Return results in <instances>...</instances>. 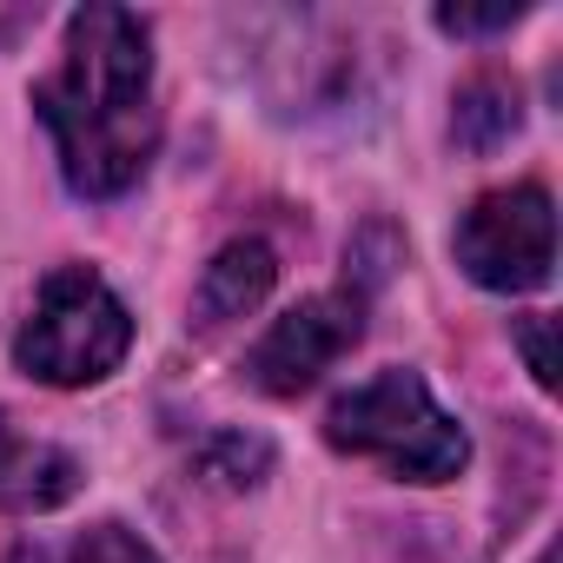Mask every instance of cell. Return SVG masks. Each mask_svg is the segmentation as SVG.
I'll return each mask as SVG.
<instances>
[{"mask_svg": "<svg viewBox=\"0 0 563 563\" xmlns=\"http://www.w3.org/2000/svg\"><path fill=\"white\" fill-rule=\"evenodd\" d=\"M272 278H278L272 245L232 239V245L206 265V278H199V325H232V319H245V312L272 292Z\"/></svg>", "mask_w": 563, "mask_h": 563, "instance_id": "obj_6", "label": "cell"}, {"mask_svg": "<svg viewBox=\"0 0 563 563\" xmlns=\"http://www.w3.org/2000/svg\"><path fill=\"white\" fill-rule=\"evenodd\" d=\"M517 345H523V358H530V378L550 391V385H556V365H550V319H543V312L517 319Z\"/></svg>", "mask_w": 563, "mask_h": 563, "instance_id": "obj_11", "label": "cell"}, {"mask_svg": "<svg viewBox=\"0 0 563 563\" xmlns=\"http://www.w3.org/2000/svg\"><path fill=\"white\" fill-rule=\"evenodd\" d=\"M537 563H556V556H550V550H543V556H537Z\"/></svg>", "mask_w": 563, "mask_h": 563, "instance_id": "obj_13", "label": "cell"}, {"mask_svg": "<svg viewBox=\"0 0 563 563\" xmlns=\"http://www.w3.org/2000/svg\"><path fill=\"white\" fill-rule=\"evenodd\" d=\"M517 87H504V80H471L464 93H457V113H451V133H457V146H471V153H490L497 140H510L517 133Z\"/></svg>", "mask_w": 563, "mask_h": 563, "instance_id": "obj_9", "label": "cell"}, {"mask_svg": "<svg viewBox=\"0 0 563 563\" xmlns=\"http://www.w3.org/2000/svg\"><path fill=\"white\" fill-rule=\"evenodd\" d=\"M325 438L339 451H358V457L391 464L411 484H444L471 457L464 431L438 411V398L424 391L418 372H378L358 391H345L332 405V418H325Z\"/></svg>", "mask_w": 563, "mask_h": 563, "instance_id": "obj_2", "label": "cell"}, {"mask_svg": "<svg viewBox=\"0 0 563 563\" xmlns=\"http://www.w3.org/2000/svg\"><path fill=\"white\" fill-rule=\"evenodd\" d=\"M358 339H365V292H319V299L292 306L286 319H278V325L252 345L245 372H252V385L272 391V398H299V391L319 385Z\"/></svg>", "mask_w": 563, "mask_h": 563, "instance_id": "obj_5", "label": "cell"}, {"mask_svg": "<svg viewBox=\"0 0 563 563\" xmlns=\"http://www.w3.org/2000/svg\"><path fill=\"white\" fill-rule=\"evenodd\" d=\"M8 444H14V438H8V424H0V451H8Z\"/></svg>", "mask_w": 563, "mask_h": 563, "instance_id": "obj_12", "label": "cell"}, {"mask_svg": "<svg viewBox=\"0 0 563 563\" xmlns=\"http://www.w3.org/2000/svg\"><path fill=\"white\" fill-rule=\"evenodd\" d=\"M34 107L60 140L74 192L87 199L126 192L159 146L146 21L126 8H80L67 21V60L34 87Z\"/></svg>", "mask_w": 563, "mask_h": 563, "instance_id": "obj_1", "label": "cell"}, {"mask_svg": "<svg viewBox=\"0 0 563 563\" xmlns=\"http://www.w3.org/2000/svg\"><path fill=\"white\" fill-rule=\"evenodd\" d=\"M8 563H159V556L120 523H93L74 537H27V543H14Z\"/></svg>", "mask_w": 563, "mask_h": 563, "instance_id": "obj_8", "label": "cell"}, {"mask_svg": "<svg viewBox=\"0 0 563 563\" xmlns=\"http://www.w3.org/2000/svg\"><path fill=\"white\" fill-rule=\"evenodd\" d=\"M517 21H523V8H438L444 34H504Z\"/></svg>", "mask_w": 563, "mask_h": 563, "instance_id": "obj_10", "label": "cell"}, {"mask_svg": "<svg viewBox=\"0 0 563 563\" xmlns=\"http://www.w3.org/2000/svg\"><path fill=\"white\" fill-rule=\"evenodd\" d=\"M80 490V464L54 444H8L0 451V510H54Z\"/></svg>", "mask_w": 563, "mask_h": 563, "instance_id": "obj_7", "label": "cell"}, {"mask_svg": "<svg viewBox=\"0 0 563 563\" xmlns=\"http://www.w3.org/2000/svg\"><path fill=\"white\" fill-rule=\"evenodd\" d=\"M457 265L484 292H537L556 265V212L543 186H504L484 192L457 219Z\"/></svg>", "mask_w": 563, "mask_h": 563, "instance_id": "obj_4", "label": "cell"}, {"mask_svg": "<svg viewBox=\"0 0 563 563\" xmlns=\"http://www.w3.org/2000/svg\"><path fill=\"white\" fill-rule=\"evenodd\" d=\"M126 345H133V319L113 299V286L87 265H60L47 272V286L14 339V358L41 385H93L126 358Z\"/></svg>", "mask_w": 563, "mask_h": 563, "instance_id": "obj_3", "label": "cell"}]
</instances>
